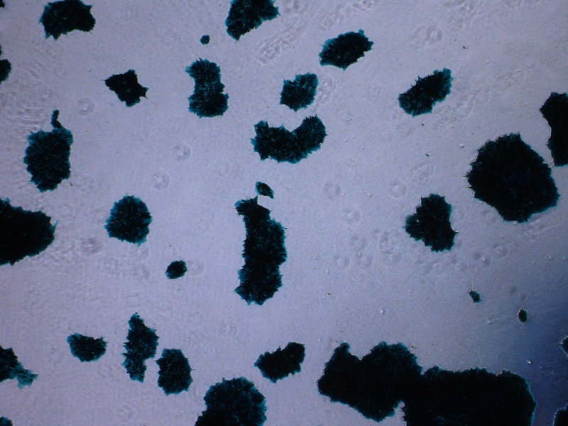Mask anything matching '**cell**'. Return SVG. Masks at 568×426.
I'll use <instances>...</instances> for the list:
<instances>
[{
  "instance_id": "1",
  "label": "cell",
  "mask_w": 568,
  "mask_h": 426,
  "mask_svg": "<svg viewBox=\"0 0 568 426\" xmlns=\"http://www.w3.org/2000/svg\"><path fill=\"white\" fill-rule=\"evenodd\" d=\"M466 175L474 198L494 207L504 222H528L557 205L552 169L520 133L488 140Z\"/></svg>"
},
{
  "instance_id": "2",
  "label": "cell",
  "mask_w": 568,
  "mask_h": 426,
  "mask_svg": "<svg viewBox=\"0 0 568 426\" xmlns=\"http://www.w3.org/2000/svg\"><path fill=\"white\" fill-rule=\"evenodd\" d=\"M349 349L342 342L325 363L317 381L320 394L376 422L393 417L410 378L419 371L416 358L400 342L382 341L361 360Z\"/></svg>"
},
{
  "instance_id": "3",
  "label": "cell",
  "mask_w": 568,
  "mask_h": 426,
  "mask_svg": "<svg viewBox=\"0 0 568 426\" xmlns=\"http://www.w3.org/2000/svg\"><path fill=\"white\" fill-rule=\"evenodd\" d=\"M257 201L258 196L235 204L238 214L244 216L246 239L242 253L245 265L238 271L240 285L234 292L247 305H262L273 297L283 285L279 267L288 258L285 228Z\"/></svg>"
},
{
  "instance_id": "4",
  "label": "cell",
  "mask_w": 568,
  "mask_h": 426,
  "mask_svg": "<svg viewBox=\"0 0 568 426\" xmlns=\"http://www.w3.org/2000/svg\"><path fill=\"white\" fill-rule=\"evenodd\" d=\"M203 400L206 410L195 426H262L267 420L266 398L245 377L211 386Z\"/></svg>"
},
{
  "instance_id": "5",
  "label": "cell",
  "mask_w": 568,
  "mask_h": 426,
  "mask_svg": "<svg viewBox=\"0 0 568 426\" xmlns=\"http://www.w3.org/2000/svg\"><path fill=\"white\" fill-rule=\"evenodd\" d=\"M51 217L41 210L32 212L13 207L9 198L1 200L0 266L15 263L26 256L44 251L55 240L58 220L54 225Z\"/></svg>"
},
{
  "instance_id": "6",
  "label": "cell",
  "mask_w": 568,
  "mask_h": 426,
  "mask_svg": "<svg viewBox=\"0 0 568 426\" xmlns=\"http://www.w3.org/2000/svg\"><path fill=\"white\" fill-rule=\"evenodd\" d=\"M58 114L59 110H54L51 131L40 129L36 133L31 131L27 137L29 145L25 150L23 162L31 175L29 182L36 185L41 193L55 190L71 175L69 158L73 135L58 121Z\"/></svg>"
},
{
  "instance_id": "7",
  "label": "cell",
  "mask_w": 568,
  "mask_h": 426,
  "mask_svg": "<svg viewBox=\"0 0 568 426\" xmlns=\"http://www.w3.org/2000/svg\"><path fill=\"white\" fill-rule=\"evenodd\" d=\"M254 129L256 136L251 139V143L261 161L270 158L278 163H297L313 151L320 150L327 136L325 126L317 116L306 117L292 132L284 125L270 127L263 120L255 124Z\"/></svg>"
},
{
  "instance_id": "8",
  "label": "cell",
  "mask_w": 568,
  "mask_h": 426,
  "mask_svg": "<svg viewBox=\"0 0 568 426\" xmlns=\"http://www.w3.org/2000/svg\"><path fill=\"white\" fill-rule=\"evenodd\" d=\"M452 205L444 196L430 194L421 197L416 212L406 217L403 229L415 241H422L432 252L451 251L458 232L451 226Z\"/></svg>"
},
{
  "instance_id": "9",
  "label": "cell",
  "mask_w": 568,
  "mask_h": 426,
  "mask_svg": "<svg viewBox=\"0 0 568 426\" xmlns=\"http://www.w3.org/2000/svg\"><path fill=\"white\" fill-rule=\"evenodd\" d=\"M195 80L193 94L187 99L188 110L200 118L223 116L228 109V94H223L225 85L221 82V70L208 60L200 59L185 68Z\"/></svg>"
},
{
  "instance_id": "10",
  "label": "cell",
  "mask_w": 568,
  "mask_h": 426,
  "mask_svg": "<svg viewBox=\"0 0 568 426\" xmlns=\"http://www.w3.org/2000/svg\"><path fill=\"white\" fill-rule=\"evenodd\" d=\"M153 218L144 202L133 195H126L114 203L104 229L109 238L128 241L140 246L146 241Z\"/></svg>"
},
{
  "instance_id": "11",
  "label": "cell",
  "mask_w": 568,
  "mask_h": 426,
  "mask_svg": "<svg viewBox=\"0 0 568 426\" xmlns=\"http://www.w3.org/2000/svg\"><path fill=\"white\" fill-rule=\"evenodd\" d=\"M92 5L80 0H63L49 2L39 19L44 27L45 39L53 36L56 42L61 34L67 35L74 30L90 32L96 19L91 14Z\"/></svg>"
},
{
  "instance_id": "12",
  "label": "cell",
  "mask_w": 568,
  "mask_h": 426,
  "mask_svg": "<svg viewBox=\"0 0 568 426\" xmlns=\"http://www.w3.org/2000/svg\"><path fill=\"white\" fill-rule=\"evenodd\" d=\"M453 80L451 70L446 67L423 78L418 77L415 85L399 94L400 107L413 117L432 113L436 102H443L451 93Z\"/></svg>"
},
{
  "instance_id": "13",
  "label": "cell",
  "mask_w": 568,
  "mask_h": 426,
  "mask_svg": "<svg viewBox=\"0 0 568 426\" xmlns=\"http://www.w3.org/2000/svg\"><path fill=\"white\" fill-rule=\"evenodd\" d=\"M551 128L547 147L551 151L555 166L567 164L568 152V95L552 92L539 109Z\"/></svg>"
},
{
  "instance_id": "14",
  "label": "cell",
  "mask_w": 568,
  "mask_h": 426,
  "mask_svg": "<svg viewBox=\"0 0 568 426\" xmlns=\"http://www.w3.org/2000/svg\"><path fill=\"white\" fill-rule=\"evenodd\" d=\"M273 0H233L229 15L225 20L226 32L238 41L240 37L258 28L263 22L271 21L279 15L278 7Z\"/></svg>"
},
{
  "instance_id": "15",
  "label": "cell",
  "mask_w": 568,
  "mask_h": 426,
  "mask_svg": "<svg viewBox=\"0 0 568 426\" xmlns=\"http://www.w3.org/2000/svg\"><path fill=\"white\" fill-rule=\"evenodd\" d=\"M373 41H369L364 31H350L339 34L337 38L328 39L322 45L319 54L322 66L333 65L342 69L357 62L358 59L364 57V53L372 49Z\"/></svg>"
},
{
  "instance_id": "16",
  "label": "cell",
  "mask_w": 568,
  "mask_h": 426,
  "mask_svg": "<svg viewBox=\"0 0 568 426\" xmlns=\"http://www.w3.org/2000/svg\"><path fill=\"white\" fill-rule=\"evenodd\" d=\"M305 356V345L290 342L283 349L279 346L273 353L266 351L261 354L254 366L261 371L263 377L275 383L277 381L288 377L290 373L294 376L301 372L300 365Z\"/></svg>"
},
{
  "instance_id": "17",
  "label": "cell",
  "mask_w": 568,
  "mask_h": 426,
  "mask_svg": "<svg viewBox=\"0 0 568 426\" xmlns=\"http://www.w3.org/2000/svg\"><path fill=\"white\" fill-rule=\"evenodd\" d=\"M159 366L158 386L166 395L187 392L193 381L189 361L181 349H163L162 356L155 361Z\"/></svg>"
},
{
  "instance_id": "18",
  "label": "cell",
  "mask_w": 568,
  "mask_h": 426,
  "mask_svg": "<svg viewBox=\"0 0 568 426\" xmlns=\"http://www.w3.org/2000/svg\"><path fill=\"white\" fill-rule=\"evenodd\" d=\"M318 77L314 73L297 75L293 81L284 80L280 92V104L288 106L297 112L300 109H307L315 100Z\"/></svg>"
},
{
  "instance_id": "19",
  "label": "cell",
  "mask_w": 568,
  "mask_h": 426,
  "mask_svg": "<svg viewBox=\"0 0 568 426\" xmlns=\"http://www.w3.org/2000/svg\"><path fill=\"white\" fill-rule=\"evenodd\" d=\"M129 325L130 329L126 338L128 342L123 344L126 352L138 356L145 361L153 359L160 339L155 334L156 330L146 327L144 320L137 312L131 317Z\"/></svg>"
},
{
  "instance_id": "20",
  "label": "cell",
  "mask_w": 568,
  "mask_h": 426,
  "mask_svg": "<svg viewBox=\"0 0 568 426\" xmlns=\"http://www.w3.org/2000/svg\"><path fill=\"white\" fill-rule=\"evenodd\" d=\"M104 82L111 91L116 94L121 102H125L127 107H132L140 103L141 97L147 98L146 93L148 88L138 82L137 75L133 69L123 74L112 75L104 80Z\"/></svg>"
},
{
  "instance_id": "21",
  "label": "cell",
  "mask_w": 568,
  "mask_h": 426,
  "mask_svg": "<svg viewBox=\"0 0 568 426\" xmlns=\"http://www.w3.org/2000/svg\"><path fill=\"white\" fill-rule=\"evenodd\" d=\"M67 342L72 354L81 362L97 361L106 351L107 342L104 341L103 337L94 339L75 333L67 337Z\"/></svg>"
},
{
  "instance_id": "22",
  "label": "cell",
  "mask_w": 568,
  "mask_h": 426,
  "mask_svg": "<svg viewBox=\"0 0 568 426\" xmlns=\"http://www.w3.org/2000/svg\"><path fill=\"white\" fill-rule=\"evenodd\" d=\"M18 357L14 355L13 349H4L1 348V383L5 379L17 378L18 387L22 389L25 386L30 387L33 381L38 377V374H33L31 370L24 369L22 364L18 361Z\"/></svg>"
},
{
  "instance_id": "23",
  "label": "cell",
  "mask_w": 568,
  "mask_h": 426,
  "mask_svg": "<svg viewBox=\"0 0 568 426\" xmlns=\"http://www.w3.org/2000/svg\"><path fill=\"white\" fill-rule=\"evenodd\" d=\"M121 355L125 357V360L121 365L126 369V373L129 374L131 380L143 383L145 372L147 370L145 360L138 356L127 352L122 353Z\"/></svg>"
},
{
  "instance_id": "24",
  "label": "cell",
  "mask_w": 568,
  "mask_h": 426,
  "mask_svg": "<svg viewBox=\"0 0 568 426\" xmlns=\"http://www.w3.org/2000/svg\"><path fill=\"white\" fill-rule=\"evenodd\" d=\"M187 268L184 261H173L165 271V275L168 279H177L185 275Z\"/></svg>"
},
{
  "instance_id": "25",
  "label": "cell",
  "mask_w": 568,
  "mask_h": 426,
  "mask_svg": "<svg viewBox=\"0 0 568 426\" xmlns=\"http://www.w3.org/2000/svg\"><path fill=\"white\" fill-rule=\"evenodd\" d=\"M256 189L258 195L269 196L271 198H273V192L266 184L257 182L256 183Z\"/></svg>"
}]
</instances>
